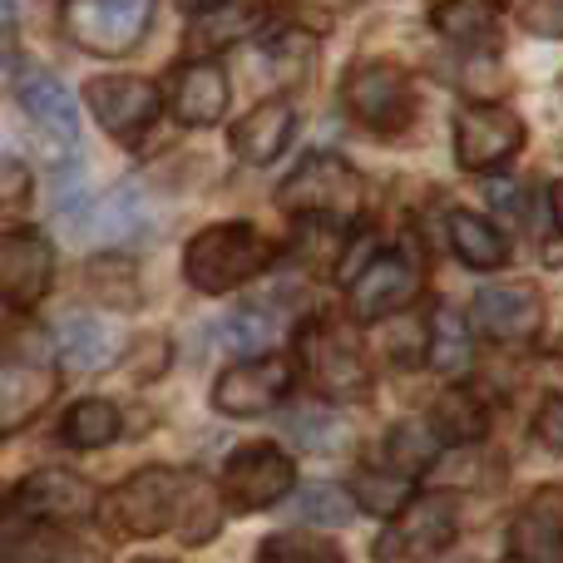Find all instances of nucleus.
<instances>
[{
	"mask_svg": "<svg viewBox=\"0 0 563 563\" xmlns=\"http://www.w3.org/2000/svg\"><path fill=\"white\" fill-rule=\"evenodd\" d=\"M30 203V168L20 158H0V213H20Z\"/></svg>",
	"mask_w": 563,
	"mask_h": 563,
	"instance_id": "38",
	"label": "nucleus"
},
{
	"mask_svg": "<svg viewBox=\"0 0 563 563\" xmlns=\"http://www.w3.org/2000/svg\"><path fill=\"white\" fill-rule=\"evenodd\" d=\"M460 534V515L450 495H420L406 499V505L390 515L386 534L371 544V559L376 563H435L455 544Z\"/></svg>",
	"mask_w": 563,
	"mask_h": 563,
	"instance_id": "5",
	"label": "nucleus"
},
{
	"mask_svg": "<svg viewBox=\"0 0 563 563\" xmlns=\"http://www.w3.org/2000/svg\"><path fill=\"white\" fill-rule=\"evenodd\" d=\"M549 208H554V223L563 228V178H559L554 188H549Z\"/></svg>",
	"mask_w": 563,
	"mask_h": 563,
	"instance_id": "42",
	"label": "nucleus"
},
{
	"mask_svg": "<svg viewBox=\"0 0 563 563\" xmlns=\"http://www.w3.org/2000/svg\"><path fill=\"white\" fill-rule=\"evenodd\" d=\"M426 361L440 371V376H465L470 361H475V346H470V327L460 311L435 307L426 321Z\"/></svg>",
	"mask_w": 563,
	"mask_h": 563,
	"instance_id": "23",
	"label": "nucleus"
},
{
	"mask_svg": "<svg viewBox=\"0 0 563 563\" xmlns=\"http://www.w3.org/2000/svg\"><path fill=\"white\" fill-rule=\"evenodd\" d=\"M515 559L525 563H563V485H544L519 505L509 525Z\"/></svg>",
	"mask_w": 563,
	"mask_h": 563,
	"instance_id": "17",
	"label": "nucleus"
},
{
	"mask_svg": "<svg viewBox=\"0 0 563 563\" xmlns=\"http://www.w3.org/2000/svg\"><path fill=\"white\" fill-rule=\"evenodd\" d=\"M479 336L499 341V346H519L544 327V297L529 282H499V287L475 291V307H470Z\"/></svg>",
	"mask_w": 563,
	"mask_h": 563,
	"instance_id": "14",
	"label": "nucleus"
},
{
	"mask_svg": "<svg viewBox=\"0 0 563 563\" xmlns=\"http://www.w3.org/2000/svg\"><path fill=\"white\" fill-rule=\"evenodd\" d=\"M445 228H450V247H455V257L465 267H499L509 257L505 233H499L489 218L470 213V208H455V213L445 218Z\"/></svg>",
	"mask_w": 563,
	"mask_h": 563,
	"instance_id": "24",
	"label": "nucleus"
},
{
	"mask_svg": "<svg viewBox=\"0 0 563 563\" xmlns=\"http://www.w3.org/2000/svg\"><path fill=\"white\" fill-rule=\"evenodd\" d=\"M534 440L563 455V396H544V406L534 410Z\"/></svg>",
	"mask_w": 563,
	"mask_h": 563,
	"instance_id": "39",
	"label": "nucleus"
},
{
	"mask_svg": "<svg viewBox=\"0 0 563 563\" xmlns=\"http://www.w3.org/2000/svg\"><path fill=\"white\" fill-rule=\"evenodd\" d=\"M55 282V247L35 228H15L0 238V301L10 307H40Z\"/></svg>",
	"mask_w": 563,
	"mask_h": 563,
	"instance_id": "13",
	"label": "nucleus"
},
{
	"mask_svg": "<svg viewBox=\"0 0 563 563\" xmlns=\"http://www.w3.org/2000/svg\"><path fill=\"white\" fill-rule=\"evenodd\" d=\"M430 20L460 49H499V20L489 0H440Z\"/></svg>",
	"mask_w": 563,
	"mask_h": 563,
	"instance_id": "22",
	"label": "nucleus"
},
{
	"mask_svg": "<svg viewBox=\"0 0 563 563\" xmlns=\"http://www.w3.org/2000/svg\"><path fill=\"white\" fill-rule=\"evenodd\" d=\"M505 563H525V559H515V554H509V559H505Z\"/></svg>",
	"mask_w": 563,
	"mask_h": 563,
	"instance_id": "44",
	"label": "nucleus"
},
{
	"mask_svg": "<svg viewBox=\"0 0 563 563\" xmlns=\"http://www.w3.org/2000/svg\"><path fill=\"white\" fill-rule=\"evenodd\" d=\"M297 489V465L291 455L273 440H257V445H238L223 465V495L238 509H273Z\"/></svg>",
	"mask_w": 563,
	"mask_h": 563,
	"instance_id": "10",
	"label": "nucleus"
},
{
	"mask_svg": "<svg viewBox=\"0 0 563 563\" xmlns=\"http://www.w3.org/2000/svg\"><path fill=\"white\" fill-rule=\"evenodd\" d=\"M228 109V75L213 59H188L174 75V114L188 129H208L218 124Z\"/></svg>",
	"mask_w": 563,
	"mask_h": 563,
	"instance_id": "20",
	"label": "nucleus"
},
{
	"mask_svg": "<svg viewBox=\"0 0 563 563\" xmlns=\"http://www.w3.org/2000/svg\"><path fill=\"white\" fill-rule=\"evenodd\" d=\"M430 430H435L440 440H450V445H475V440H485L489 416H485V406H479L465 386H455V390H445V396L435 400Z\"/></svg>",
	"mask_w": 563,
	"mask_h": 563,
	"instance_id": "27",
	"label": "nucleus"
},
{
	"mask_svg": "<svg viewBox=\"0 0 563 563\" xmlns=\"http://www.w3.org/2000/svg\"><path fill=\"white\" fill-rule=\"evenodd\" d=\"M525 25L534 30V35H563V0H534Z\"/></svg>",
	"mask_w": 563,
	"mask_h": 563,
	"instance_id": "40",
	"label": "nucleus"
},
{
	"mask_svg": "<svg viewBox=\"0 0 563 563\" xmlns=\"http://www.w3.org/2000/svg\"><path fill=\"white\" fill-rule=\"evenodd\" d=\"M0 75H5V55H0Z\"/></svg>",
	"mask_w": 563,
	"mask_h": 563,
	"instance_id": "45",
	"label": "nucleus"
},
{
	"mask_svg": "<svg viewBox=\"0 0 563 563\" xmlns=\"http://www.w3.org/2000/svg\"><path fill=\"white\" fill-rule=\"evenodd\" d=\"M55 390H59V376H49V371H40V366H25V361L0 351V435L30 426V420L55 400Z\"/></svg>",
	"mask_w": 563,
	"mask_h": 563,
	"instance_id": "18",
	"label": "nucleus"
},
{
	"mask_svg": "<svg viewBox=\"0 0 563 563\" xmlns=\"http://www.w3.org/2000/svg\"><path fill=\"white\" fill-rule=\"evenodd\" d=\"M89 287L109 307H134L139 301V273L129 257H99V263H89Z\"/></svg>",
	"mask_w": 563,
	"mask_h": 563,
	"instance_id": "33",
	"label": "nucleus"
},
{
	"mask_svg": "<svg viewBox=\"0 0 563 563\" xmlns=\"http://www.w3.org/2000/svg\"><path fill=\"white\" fill-rule=\"evenodd\" d=\"M253 30V5H233V10H208V20L194 30V40L188 45L194 49H213V45H228V40H238V35H247Z\"/></svg>",
	"mask_w": 563,
	"mask_h": 563,
	"instance_id": "36",
	"label": "nucleus"
},
{
	"mask_svg": "<svg viewBox=\"0 0 563 563\" xmlns=\"http://www.w3.org/2000/svg\"><path fill=\"white\" fill-rule=\"evenodd\" d=\"M380 455H386V465L406 479L430 475V465L440 460V435L430 426H420V420H400V426H390Z\"/></svg>",
	"mask_w": 563,
	"mask_h": 563,
	"instance_id": "25",
	"label": "nucleus"
},
{
	"mask_svg": "<svg viewBox=\"0 0 563 563\" xmlns=\"http://www.w3.org/2000/svg\"><path fill=\"white\" fill-rule=\"evenodd\" d=\"M351 495H356V509L390 519L410 499V479L396 475V470H361V475L351 479Z\"/></svg>",
	"mask_w": 563,
	"mask_h": 563,
	"instance_id": "31",
	"label": "nucleus"
},
{
	"mask_svg": "<svg viewBox=\"0 0 563 563\" xmlns=\"http://www.w3.org/2000/svg\"><path fill=\"white\" fill-rule=\"evenodd\" d=\"M291 253L301 257L307 267H336L331 257H341V228L331 223V218H307L297 233V243H291Z\"/></svg>",
	"mask_w": 563,
	"mask_h": 563,
	"instance_id": "35",
	"label": "nucleus"
},
{
	"mask_svg": "<svg viewBox=\"0 0 563 563\" xmlns=\"http://www.w3.org/2000/svg\"><path fill=\"white\" fill-rule=\"evenodd\" d=\"M291 390V361L287 356H247L238 366H228L223 376L213 380V410L228 420H253V416H267L287 400Z\"/></svg>",
	"mask_w": 563,
	"mask_h": 563,
	"instance_id": "9",
	"label": "nucleus"
},
{
	"mask_svg": "<svg viewBox=\"0 0 563 563\" xmlns=\"http://www.w3.org/2000/svg\"><path fill=\"white\" fill-rule=\"evenodd\" d=\"M55 346H59V366L69 371V376H89V371H104V366H114L119 356H124V336H119L109 321H99V317H65L59 321V336H55Z\"/></svg>",
	"mask_w": 563,
	"mask_h": 563,
	"instance_id": "19",
	"label": "nucleus"
},
{
	"mask_svg": "<svg viewBox=\"0 0 563 563\" xmlns=\"http://www.w3.org/2000/svg\"><path fill=\"white\" fill-rule=\"evenodd\" d=\"M267 263H273V243L253 223H213L188 238L184 247V277L208 297H223V291L253 282Z\"/></svg>",
	"mask_w": 563,
	"mask_h": 563,
	"instance_id": "2",
	"label": "nucleus"
},
{
	"mask_svg": "<svg viewBox=\"0 0 563 563\" xmlns=\"http://www.w3.org/2000/svg\"><path fill=\"white\" fill-rule=\"evenodd\" d=\"M15 25V0H0V30Z\"/></svg>",
	"mask_w": 563,
	"mask_h": 563,
	"instance_id": "43",
	"label": "nucleus"
},
{
	"mask_svg": "<svg viewBox=\"0 0 563 563\" xmlns=\"http://www.w3.org/2000/svg\"><path fill=\"white\" fill-rule=\"evenodd\" d=\"M85 104L89 114L99 119V129L114 139H139L148 124L158 119L164 109V95H158L154 79H139V75H95L85 85Z\"/></svg>",
	"mask_w": 563,
	"mask_h": 563,
	"instance_id": "11",
	"label": "nucleus"
},
{
	"mask_svg": "<svg viewBox=\"0 0 563 563\" xmlns=\"http://www.w3.org/2000/svg\"><path fill=\"white\" fill-rule=\"evenodd\" d=\"M346 114L380 139H400L416 124V85L396 59H356L341 79Z\"/></svg>",
	"mask_w": 563,
	"mask_h": 563,
	"instance_id": "4",
	"label": "nucleus"
},
{
	"mask_svg": "<svg viewBox=\"0 0 563 563\" xmlns=\"http://www.w3.org/2000/svg\"><path fill=\"white\" fill-rule=\"evenodd\" d=\"M0 559L5 563H95L89 554H79L75 544H65V539H55V534H15L0 549Z\"/></svg>",
	"mask_w": 563,
	"mask_h": 563,
	"instance_id": "34",
	"label": "nucleus"
},
{
	"mask_svg": "<svg viewBox=\"0 0 563 563\" xmlns=\"http://www.w3.org/2000/svg\"><path fill=\"white\" fill-rule=\"evenodd\" d=\"M297 366L321 396L331 400H361L371 396V366L361 346L331 321H307L297 331Z\"/></svg>",
	"mask_w": 563,
	"mask_h": 563,
	"instance_id": "6",
	"label": "nucleus"
},
{
	"mask_svg": "<svg viewBox=\"0 0 563 563\" xmlns=\"http://www.w3.org/2000/svg\"><path fill=\"white\" fill-rule=\"evenodd\" d=\"M257 563H346V554L321 534H267L257 544Z\"/></svg>",
	"mask_w": 563,
	"mask_h": 563,
	"instance_id": "30",
	"label": "nucleus"
},
{
	"mask_svg": "<svg viewBox=\"0 0 563 563\" xmlns=\"http://www.w3.org/2000/svg\"><path fill=\"white\" fill-rule=\"evenodd\" d=\"M10 509L40 519V525H79L99 509V489L75 470H35V475L20 479Z\"/></svg>",
	"mask_w": 563,
	"mask_h": 563,
	"instance_id": "12",
	"label": "nucleus"
},
{
	"mask_svg": "<svg viewBox=\"0 0 563 563\" xmlns=\"http://www.w3.org/2000/svg\"><path fill=\"white\" fill-rule=\"evenodd\" d=\"M416 291H420V263H410V253H380L351 282V317L390 321L396 311L410 307Z\"/></svg>",
	"mask_w": 563,
	"mask_h": 563,
	"instance_id": "15",
	"label": "nucleus"
},
{
	"mask_svg": "<svg viewBox=\"0 0 563 563\" xmlns=\"http://www.w3.org/2000/svg\"><path fill=\"white\" fill-rule=\"evenodd\" d=\"M525 148V119L509 104H470L455 109V158L465 174H489V168L509 164Z\"/></svg>",
	"mask_w": 563,
	"mask_h": 563,
	"instance_id": "8",
	"label": "nucleus"
},
{
	"mask_svg": "<svg viewBox=\"0 0 563 563\" xmlns=\"http://www.w3.org/2000/svg\"><path fill=\"white\" fill-rule=\"evenodd\" d=\"M218 5H228V0H178V10H188V15H208Z\"/></svg>",
	"mask_w": 563,
	"mask_h": 563,
	"instance_id": "41",
	"label": "nucleus"
},
{
	"mask_svg": "<svg viewBox=\"0 0 563 563\" xmlns=\"http://www.w3.org/2000/svg\"><path fill=\"white\" fill-rule=\"evenodd\" d=\"M291 435L301 440L307 450H321V445H331V440H341L346 435V426H341L336 416H327V410H317V406H301V410H291Z\"/></svg>",
	"mask_w": 563,
	"mask_h": 563,
	"instance_id": "37",
	"label": "nucleus"
},
{
	"mask_svg": "<svg viewBox=\"0 0 563 563\" xmlns=\"http://www.w3.org/2000/svg\"><path fill=\"white\" fill-rule=\"evenodd\" d=\"M95 223H89V233L99 238V243H124V238H134L139 228H144V198H139L134 184L124 188H109L104 198L95 203Z\"/></svg>",
	"mask_w": 563,
	"mask_h": 563,
	"instance_id": "29",
	"label": "nucleus"
},
{
	"mask_svg": "<svg viewBox=\"0 0 563 563\" xmlns=\"http://www.w3.org/2000/svg\"><path fill=\"white\" fill-rule=\"evenodd\" d=\"M15 99L49 148H59L65 158L79 154V114H75L69 89L59 85V75H49V69H25L15 85Z\"/></svg>",
	"mask_w": 563,
	"mask_h": 563,
	"instance_id": "16",
	"label": "nucleus"
},
{
	"mask_svg": "<svg viewBox=\"0 0 563 563\" xmlns=\"http://www.w3.org/2000/svg\"><path fill=\"white\" fill-rule=\"evenodd\" d=\"M158 0H65L59 25L89 55H129L144 40Z\"/></svg>",
	"mask_w": 563,
	"mask_h": 563,
	"instance_id": "7",
	"label": "nucleus"
},
{
	"mask_svg": "<svg viewBox=\"0 0 563 563\" xmlns=\"http://www.w3.org/2000/svg\"><path fill=\"white\" fill-rule=\"evenodd\" d=\"M291 129H297V109H291L287 99H267L253 114L238 119L233 154L243 158V164H273L282 148L291 144Z\"/></svg>",
	"mask_w": 563,
	"mask_h": 563,
	"instance_id": "21",
	"label": "nucleus"
},
{
	"mask_svg": "<svg viewBox=\"0 0 563 563\" xmlns=\"http://www.w3.org/2000/svg\"><path fill=\"white\" fill-rule=\"evenodd\" d=\"M218 341L238 356H267L277 341V311L273 307H238L223 317L218 327Z\"/></svg>",
	"mask_w": 563,
	"mask_h": 563,
	"instance_id": "28",
	"label": "nucleus"
},
{
	"mask_svg": "<svg viewBox=\"0 0 563 563\" xmlns=\"http://www.w3.org/2000/svg\"><path fill=\"white\" fill-rule=\"evenodd\" d=\"M297 515L307 519V525L341 529V525H351V519H356V499H351V489L317 479V485H301V495H297Z\"/></svg>",
	"mask_w": 563,
	"mask_h": 563,
	"instance_id": "32",
	"label": "nucleus"
},
{
	"mask_svg": "<svg viewBox=\"0 0 563 563\" xmlns=\"http://www.w3.org/2000/svg\"><path fill=\"white\" fill-rule=\"evenodd\" d=\"M277 208L297 218L351 223L366 208V178L336 154H307L277 188Z\"/></svg>",
	"mask_w": 563,
	"mask_h": 563,
	"instance_id": "3",
	"label": "nucleus"
},
{
	"mask_svg": "<svg viewBox=\"0 0 563 563\" xmlns=\"http://www.w3.org/2000/svg\"><path fill=\"white\" fill-rule=\"evenodd\" d=\"M119 435V406L114 400H75V406L65 410V420H59V440H65L69 450H99L109 445V440Z\"/></svg>",
	"mask_w": 563,
	"mask_h": 563,
	"instance_id": "26",
	"label": "nucleus"
},
{
	"mask_svg": "<svg viewBox=\"0 0 563 563\" xmlns=\"http://www.w3.org/2000/svg\"><path fill=\"white\" fill-rule=\"evenodd\" d=\"M104 515L119 534L134 539L174 534L184 544H208L223 529V509H218L213 485L203 475H194V470H168V465H148L139 475H129L104 499Z\"/></svg>",
	"mask_w": 563,
	"mask_h": 563,
	"instance_id": "1",
	"label": "nucleus"
}]
</instances>
